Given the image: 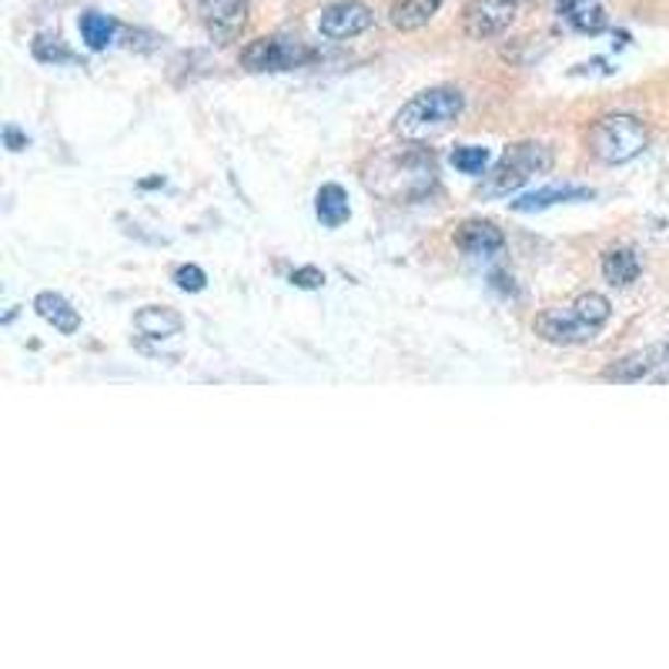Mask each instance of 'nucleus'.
<instances>
[{
  "mask_svg": "<svg viewBox=\"0 0 669 669\" xmlns=\"http://www.w3.org/2000/svg\"><path fill=\"white\" fill-rule=\"evenodd\" d=\"M462 107L466 101L456 87H429L415 94L409 104H402V110L396 115V131L409 141L432 138L449 128L453 121H459Z\"/></svg>",
  "mask_w": 669,
  "mask_h": 669,
  "instance_id": "f257e3e1",
  "label": "nucleus"
},
{
  "mask_svg": "<svg viewBox=\"0 0 669 669\" xmlns=\"http://www.w3.org/2000/svg\"><path fill=\"white\" fill-rule=\"evenodd\" d=\"M586 144H589L592 157H599L602 164H626L646 151L649 131L633 115H606L589 128Z\"/></svg>",
  "mask_w": 669,
  "mask_h": 669,
  "instance_id": "f03ea898",
  "label": "nucleus"
},
{
  "mask_svg": "<svg viewBox=\"0 0 669 669\" xmlns=\"http://www.w3.org/2000/svg\"><path fill=\"white\" fill-rule=\"evenodd\" d=\"M549 167H552V151L545 144H536V141L513 144L506 154L498 157V164L492 167V175H489L482 195H489V198L513 195L526 181H532L536 175H545Z\"/></svg>",
  "mask_w": 669,
  "mask_h": 669,
  "instance_id": "7ed1b4c3",
  "label": "nucleus"
},
{
  "mask_svg": "<svg viewBox=\"0 0 669 669\" xmlns=\"http://www.w3.org/2000/svg\"><path fill=\"white\" fill-rule=\"evenodd\" d=\"M315 61V50L305 47L298 37H258L242 50V68L255 74H274V71H295L302 64Z\"/></svg>",
  "mask_w": 669,
  "mask_h": 669,
  "instance_id": "20e7f679",
  "label": "nucleus"
},
{
  "mask_svg": "<svg viewBox=\"0 0 669 669\" xmlns=\"http://www.w3.org/2000/svg\"><path fill=\"white\" fill-rule=\"evenodd\" d=\"M536 334L552 345H583L599 334V325H592L576 305L566 308H549L536 318Z\"/></svg>",
  "mask_w": 669,
  "mask_h": 669,
  "instance_id": "39448f33",
  "label": "nucleus"
},
{
  "mask_svg": "<svg viewBox=\"0 0 669 669\" xmlns=\"http://www.w3.org/2000/svg\"><path fill=\"white\" fill-rule=\"evenodd\" d=\"M516 0H469L462 11V27L472 40H489L509 31L516 21Z\"/></svg>",
  "mask_w": 669,
  "mask_h": 669,
  "instance_id": "423d86ee",
  "label": "nucleus"
},
{
  "mask_svg": "<svg viewBox=\"0 0 669 669\" xmlns=\"http://www.w3.org/2000/svg\"><path fill=\"white\" fill-rule=\"evenodd\" d=\"M248 0H201V21L214 44H232L248 27Z\"/></svg>",
  "mask_w": 669,
  "mask_h": 669,
  "instance_id": "0eeeda50",
  "label": "nucleus"
},
{
  "mask_svg": "<svg viewBox=\"0 0 669 669\" xmlns=\"http://www.w3.org/2000/svg\"><path fill=\"white\" fill-rule=\"evenodd\" d=\"M372 24H375V14H372L368 4H362V0H339V4H331V8L321 11L318 31L328 40H349V37L365 34Z\"/></svg>",
  "mask_w": 669,
  "mask_h": 669,
  "instance_id": "6e6552de",
  "label": "nucleus"
},
{
  "mask_svg": "<svg viewBox=\"0 0 669 669\" xmlns=\"http://www.w3.org/2000/svg\"><path fill=\"white\" fill-rule=\"evenodd\" d=\"M502 245H506V238H502V232L492 225V221H466V225L456 228V248L472 255V258H489Z\"/></svg>",
  "mask_w": 669,
  "mask_h": 669,
  "instance_id": "1a4fd4ad",
  "label": "nucleus"
},
{
  "mask_svg": "<svg viewBox=\"0 0 669 669\" xmlns=\"http://www.w3.org/2000/svg\"><path fill=\"white\" fill-rule=\"evenodd\" d=\"M134 328L144 334V339H154V342H164V339H175L185 328V318L167 308V305H148L134 315Z\"/></svg>",
  "mask_w": 669,
  "mask_h": 669,
  "instance_id": "9d476101",
  "label": "nucleus"
},
{
  "mask_svg": "<svg viewBox=\"0 0 669 669\" xmlns=\"http://www.w3.org/2000/svg\"><path fill=\"white\" fill-rule=\"evenodd\" d=\"M34 308H37V315H40L47 325H54L61 334H74V331L81 328L78 308H71V302H68L64 295H58V292H40V295L34 298Z\"/></svg>",
  "mask_w": 669,
  "mask_h": 669,
  "instance_id": "9b49d317",
  "label": "nucleus"
},
{
  "mask_svg": "<svg viewBox=\"0 0 669 669\" xmlns=\"http://www.w3.org/2000/svg\"><path fill=\"white\" fill-rule=\"evenodd\" d=\"M583 198H592V188H576V185H549V188H539L532 195H523L519 201H513L516 211L529 214V211H542V208H552L560 201H583Z\"/></svg>",
  "mask_w": 669,
  "mask_h": 669,
  "instance_id": "f8f14e48",
  "label": "nucleus"
},
{
  "mask_svg": "<svg viewBox=\"0 0 669 669\" xmlns=\"http://www.w3.org/2000/svg\"><path fill=\"white\" fill-rule=\"evenodd\" d=\"M315 211H318L325 228H342L349 221V214H352L345 188L342 185H321L318 195H315Z\"/></svg>",
  "mask_w": 669,
  "mask_h": 669,
  "instance_id": "ddd939ff",
  "label": "nucleus"
},
{
  "mask_svg": "<svg viewBox=\"0 0 669 669\" xmlns=\"http://www.w3.org/2000/svg\"><path fill=\"white\" fill-rule=\"evenodd\" d=\"M442 4L445 0H392V11L388 14H392V24L399 31H419L438 14Z\"/></svg>",
  "mask_w": 669,
  "mask_h": 669,
  "instance_id": "4468645a",
  "label": "nucleus"
},
{
  "mask_svg": "<svg viewBox=\"0 0 669 669\" xmlns=\"http://www.w3.org/2000/svg\"><path fill=\"white\" fill-rule=\"evenodd\" d=\"M602 274H606L609 285L626 289L639 278V258L630 248H612V251L602 255Z\"/></svg>",
  "mask_w": 669,
  "mask_h": 669,
  "instance_id": "2eb2a0df",
  "label": "nucleus"
},
{
  "mask_svg": "<svg viewBox=\"0 0 669 669\" xmlns=\"http://www.w3.org/2000/svg\"><path fill=\"white\" fill-rule=\"evenodd\" d=\"M560 14L583 34H599L606 27L599 0H560Z\"/></svg>",
  "mask_w": 669,
  "mask_h": 669,
  "instance_id": "dca6fc26",
  "label": "nucleus"
},
{
  "mask_svg": "<svg viewBox=\"0 0 669 669\" xmlns=\"http://www.w3.org/2000/svg\"><path fill=\"white\" fill-rule=\"evenodd\" d=\"M659 352H662V349H659ZM659 352L649 349V352L626 355V359H620L617 365H609V368L602 372V378H609V382H639V378H646V375L659 365Z\"/></svg>",
  "mask_w": 669,
  "mask_h": 669,
  "instance_id": "f3484780",
  "label": "nucleus"
},
{
  "mask_svg": "<svg viewBox=\"0 0 669 669\" xmlns=\"http://www.w3.org/2000/svg\"><path fill=\"white\" fill-rule=\"evenodd\" d=\"M115 31H118V24L104 14H84L81 17V37L91 50H104L110 40H115Z\"/></svg>",
  "mask_w": 669,
  "mask_h": 669,
  "instance_id": "a211bd4d",
  "label": "nucleus"
},
{
  "mask_svg": "<svg viewBox=\"0 0 669 669\" xmlns=\"http://www.w3.org/2000/svg\"><path fill=\"white\" fill-rule=\"evenodd\" d=\"M453 164L459 167L462 175H485L489 151H485V148H476V144L456 148V151H453Z\"/></svg>",
  "mask_w": 669,
  "mask_h": 669,
  "instance_id": "6ab92c4d",
  "label": "nucleus"
},
{
  "mask_svg": "<svg viewBox=\"0 0 669 669\" xmlns=\"http://www.w3.org/2000/svg\"><path fill=\"white\" fill-rule=\"evenodd\" d=\"M175 282H178L181 292H201L208 278H204V271H201L198 265H181V268L175 271Z\"/></svg>",
  "mask_w": 669,
  "mask_h": 669,
  "instance_id": "aec40b11",
  "label": "nucleus"
},
{
  "mask_svg": "<svg viewBox=\"0 0 669 669\" xmlns=\"http://www.w3.org/2000/svg\"><path fill=\"white\" fill-rule=\"evenodd\" d=\"M292 285H295V289H308V292H315V289L325 285V271H318L315 265L295 268V271H292Z\"/></svg>",
  "mask_w": 669,
  "mask_h": 669,
  "instance_id": "412c9836",
  "label": "nucleus"
},
{
  "mask_svg": "<svg viewBox=\"0 0 669 669\" xmlns=\"http://www.w3.org/2000/svg\"><path fill=\"white\" fill-rule=\"evenodd\" d=\"M4 141H8L11 151H24V148H27V138H24L17 128H4Z\"/></svg>",
  "mask_w": 669,
  "mask_h": 669,
  "instance_id": "4be33fe9",
  "label": "nucleus"
},
{
  "mask_svg": "<svg viewBox=\"0 0 669 669\" xmlns=\"http://www.w3.org/2000/svg\"><path fill=\"white\" fill-rule=\"evenodd\" d=\"M659 365L669 372V345H662V352H659Z\"/></svg>",
  "mask_w": 669,
  "mask_h": 669,
  "instance_id": "5701e85b",
  "label": "nucleus"
}]
</instances>
